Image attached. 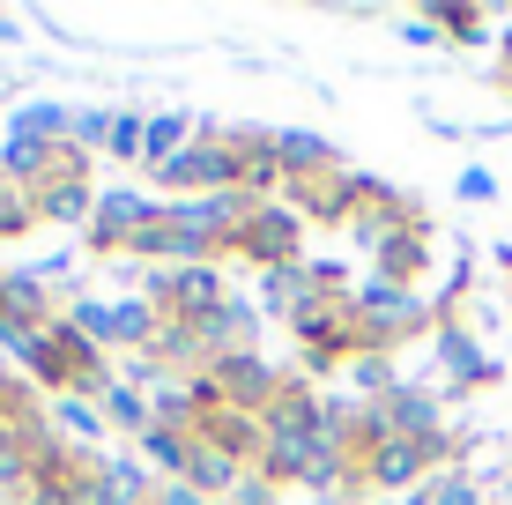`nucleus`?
<instances>
[{"label": "nucleus", "mask_w": 512, "mask_h": 505, "mask_svg": "<svg viewBox=\"0 0 512 505\" xmlns=\"http://www.w3.org/2000/svg\"><path fill=\"white\" fill-rule=\"evenodd\" d=\"M290 335L305 342L312 357H349L357 350V320H349V298H312V305H297L290 312Z\"/></svg>", "instance_id": "8"}, {"label": "nucleus", "mask_w": 512, "mask_h": 505, "mask_svg": "<svg viewBox=\"0 0 512 505\" xmlns=\"http://www.w3.org/2000/svg\"><path fill=\"white\" fill-rule=\"evenodd\" d=\"M231 253L260 260V268H297V208H253L245 216V231L231 238Z\"/></svg>", "instance_id": "7"}, {"label": "nucleus", "mask_w": 512, "mask_h": 505, "mask_svg": "<svg viewBox=\"0 0 512 505\" xmlns=\"http://www.w3.org/2000/svg\"><path fill=\"white\" fill-rule=\"evenodd\" d=\"M186 483L201 498H231L238 483H245V461H231L223 446H208V439H193V461H186Z\"/></svg>", "instance_id": "14"}, {"label": "nucleus", "mask_w": 512, "mask_h": 505, "mask_svg": "<svg viewBox=\"0 0 512 505\" xmlns=\"http://www.w3.org/2000/svg\"><path fill=\"white\" fill-rule=\"evenodd\" d=\"M23 364L45 379L52 394H60V402H67L75 387H97V342H90V335H75V327H45V335L30 342V357H23Z\"/></svg>", "instance_id": "3"}, {"label": "nucleus", "mask_w": 512, "mask_h": 505, "mask_svg": "<svg viewBox=\"0 0 512 505\" xmlns=\"http://www.w3.org/2000/svg\"><path fill=\"white\" fill-rule=\"evenodd\" d=\"M0 186H8V171H0Z\"/></svg>", "instance_id": "30"}, {"label": "nucleus", "mask_w": 512, "mask_h": 505, "mask_svg": "<svg viewBox=\"0 0 512 505\" xmlns=\"http://www.w3.org/2000/svg\"><path fill=\"white\" fill-rule=\"evenodd\" d=\"M498 194V179H490V171H461V201H490Z\"/></svg>", "instance_id": "25"}, {"label": "nucleus", "mask_w": 512, "mask_h": 505, "mask_svg": "<svg viewBox=\"0 0 512 505\" xmlns=\"http://www.w3.org/2000/svg\"><path fill=\"white\" fill-rule=\"evenodd\" d=\"M438 357H446V372L461 379V387H483V379H498V364L468 342V327H446L438 320Z\"/></svg>", "instance_id": "15"}, {"label": "nucleus", "mask_w": 512, "mask_h": 505, "mask_svg": "<svg viewBox=\"0 0 512 505\" xmlns=\"http://www.w3.org/2000/svg\"><path fill=\"white\" fill-rule=\"evenodd\" d=\"M186 327H193V342H201V357H208V364H223V357L253 350V312L231 305V298L208 312V320H186Z\"/></svg>", "instance_id": "10"}, {"label": "nucleus", "mask_w": 512, "mask_h": 505, "mask_svg": "<svg viewBox=\"0 0 512 505\" xmlns=\"http://www.w3.org/2000/svg\"><path fill=\"white\" fill-rule=\"evenodd\" d=\"M15 134H38V142H60V134H67V112H60V104H30V112L15 119Z\"/></svg>", "instance_id": "22"}, {"label": "nucleus", "mask_w": 512, "mask_h": 505, "mask_svg": "<svg viewBox=\"0 0 512 505\" xmlns=\"http://www.w3.org/2000/svg\"><path fill=\"white\" fill-rule=\"evenodd\" d=\"M141 142H149V119L119 112V119H112V156H127V164H141Z\"/></svg>", "instance_id": "23"}, {"label": "nucleus", "mask_w": 512, "mask_h": 505, "mask_svg": "<svg viewBox=\"0 0 512 505\" xmlns=\"http://www.w3.org/2000/svg\"><path fill=\"white\" fill-rule=\"evenodd\" d=\"M52 416H60L75 439H97V431H104V409H97V402H82V394H67V402L52 409Z\"/></svg>", "instance_id": "21"}, {"label": "nucleus", "mask_w": 512, "mask_h": 505, "mask_svg": "<svg viewBox=\"0 0 512 505\" xmlns=\"http://www.w3.org/2000/svg\"><path fill=\"white\" fill-rule=\"evenodd\" d=\"M208 379H216V402L223 409H253V416H268L282 402V372L260 350H238V357H223V364H208Z\"/></svg>", "instance_id": "5"}, {"label": "nucleus", "mask_w": 512, "mask_h": 505, "mask_svg": "<svg viewBox=\"0 0 512 505\" xmlns=\"http://www.w3.org/2000/svg\"><path fill=\"white\" fill-rule=\"evenodd\" d=\"M82 208H97V194H90V179H52L45 194H38V216H52V223H75Z\"/></svg>", "instance_id": "18"}, {"label": "nucleus", "mask_w": 512, "mask_h": 505, "mask_svg": "<svg viewBox=\"0 0 512 505\" xmlns=\"http://www.w3.org/2000/svg\"><path fill=\"white\" fill-rule=\"evenodd\" d=\"M379 409H386V424H394V439H438V431H446V409H438V394L394 387Z\"/></svg>", "instance_id": "12"}, {"label": "nucleus", "mask_w": 512, "mask_h": 505, "mask_svg": "<svg viewBox=\"0 0 512 505\" xmlns=\"http://www.w3.org/2000/svg\"><path fill=\"white\" fill-rule=\"evenodd\" d=\"M149 305H156V312L171 305V320H208V312L223 305V268L208 260V268H171V275H149Z\"/></svg>", "instance_id": "6"}, {"label": "nucleus", "mask_w": 512, "mask_h": 505, "mask_svg": "<svg viewBox=\"0 0 512 505\" xmlns=\"http://www.w3.org/2000/svg\"><path fill=\"white\" fill-rule=\"evenodd\" d=\"M453 461V439L438 431V439H386V446H372V454H357V476L364 483H379V491H423V476L431 468H446Z\"/></svg>", "instance_id": "2"}, {"label": "nucleus", "mask_w": 512, "mask_h": 505, "mask_svg": "<svg viewBox=\"0 0 512 505\" xmlns=\"http://www.w3.org/2000/svg\"><path fill=\"white\" fill-rule=\"evenodd\" d=\"M97 409H104V424H119V431H134V439H141V431H149V424H156V409H149V402H141V394H134V387H119V379H104V387H97Z\"/></svg>", "instance_id": "17"}, {"label": "nucleus", "mask_w": 512, "mask_h": 505, "mask_svg": "<svg viewBox=\"0 0 512 505\" xmlns=\"http://www.w3.org/2000/svg\"><path fill=\"white\" fill-rule=\"evenodd\" d=\"M179 149H186V119H179V112H171V119H149V142H141V164L156 171V164H171Z\"/></svg>", "instance_id": "19"}, {"label": "nucleus", "mask_w": 512, "mask_h": 505, "mask_svg": "<svg viewBox=\"0 0 512 505\" xmlns=\"http://www.w3.org/2000/svg\"><path fill=\"white\" fill-rule=\"evenodd\" d=\"M90 505H156V476L134 461H90Z\"/></svg>", "instance_id": "11"}, {"label": "nucleus", "mask_w": 512, "mask_h": 505, "mask_svg": "<svg viewBox=\"0 0 512 505\" xmlns=\"http://www.w3.org/2000/svg\"><path fill=\"white\" fill-rule=\"evenodd\" d=\"M505 82H512V38H505Z\"/></svg>", "instance_id": "29"}, {"label": "nucleus", "mask_w": 512, "mask_h": 505, "mask_svg": "<svg viewBox=\"0 0 512 505\" xmlns=\"http://www.w3.org/2000/svg\"><path fill=\"white\" fill-rule=\"evenodd\" d=\"M349 379H357V387H372L379 402L394 394V372H386V357H357V364H349Z\"/></svg>", "instance_id": "24"}, {"label": "nucleus", "mask_w": 512, "mask_h": 505, "mask_svg": "<svg viewBox=\"0 0 512 505\" xmlns=\"http://www.w3.org/2000/svg\"><path fill=\"white\" fill-rule=\"evenodd\" d=\"M171 194H238V142H186L171 164H156Z\"/></svg>", "instance_id": "4"}, {"label": "nucleus", "mask_w": 512, "mask_h": 505, "mask_svg": "<svg viewBox=\"0 0 512 505\" xmlns=\"http://www.w3.org/2000/svg\"><path fill=\"white\" fill-rule=\"evenodd\" d=\"M401 38H409V45H438V15H416V23H401Z\"/></svg>", "instance_id": "27"}, {"label": "nucleus", "mask_w": 512, "mask_h": 505, "mask_svg": "<svg viewBox=\"0 0 512 505\" xmlns=\"http://www.w3.org/2000/svg\"><path fill=\"white\" fill-rule=\"evenodd\" d=\"M431 491V505H483V483L475 476H461V468H446V476H431L423 483Z\"/></svg>", "instance_id": "20"}, {"label": "nucleus", "mask_w": 512, "mask_h": 505, "mask_svg": "<svg viewBox=\"0 0 512 505\" xmlns=\"http://www.w3.org/2000/svg\"><path fill=\"white\" fill-rule=\"evenodd\" d=\"M275 156H282V179H334V142H320V134H305V127H290V134H275Z\"/></svg>", "instance_id": "13"}, {"label": "nucleus", "mask_w": 512, "mask_h": 505, "mask_svg": "<svg viewBox=\"0 0 512 505\" xmlns=\"http://www.w3.org/2000/svg\"><path fill=\"white\" fill-rule=\"evenodd\" d=\"M349 320H357L364 350H394V342H409V335L431 327V305H423L416 290H401V283H364V290H349Z\"/></svg>", "instance_id": "1"}, {"label": "nucleus", "mask_w": 512, "mask_h": 505, "mask_svg": "<svg viewBox=\"0 0 512 505\" xmlns=\"http://www.w3.org/2000/svg\"><path fill=\"white\" fill-rule=\"evenodd\" d=\"M156 335H164V312L149 298H119L112 305V342L119 350H156Z\"/></svg>", "instance_id": "16"}, {"label": "nucleus", "mask_w": 512, "mask_h": 505, "mask_svg": "<svg viewBox=\"0 0 512 505\" xmlns=\"http://www.w3.org/2000/svg\"><path fill=\"white\" fill-rule=\"evenodd\" d=\"M164 216V208L156 201H141V194H97V216H90V246H134L141 231H149V223Z\"/></svg>", "instance_id": "9"}, {"label": "nucleus", "mask_w": 512, "mask_h": 505, "mask_svg": "<svg viewBox=\"0 0 512 505\" xmlns=\"http://www.w3.org/2000/svg\"><path fill=\"white\" fill-rule=\"evenodd\" d=\"M156 505H208L193 483H156Z\"/></svg>", "instance_id": "26"}, {"label": "nucleus", "mask_w": 512, "mask_h": 505, "mask_svg": "<svg viewBox=\"0 0 512 505\" xmlns=\"http://www.w3.org/2000/svg\"><path fill=\"white\" fill-rule=\"evenodd\" d=\"M15 38V15H0V45H8Z\"/></svg>", "instance_id": "28"}]
</instances>
